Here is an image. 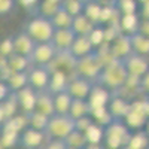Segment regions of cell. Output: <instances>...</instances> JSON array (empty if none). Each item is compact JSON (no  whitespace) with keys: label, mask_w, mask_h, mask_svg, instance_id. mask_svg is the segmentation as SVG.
Segmentation results:
<instances>
[{"label":"cell","mask_w":149,"mask_h":149,"mask_svg":"<svg viewBox=\"0 0 149 149\" xmlns=\"http://www.w3.org/2000/svg\"><path fill=\"white\" fill-rule=\"evenodd\" d=\"M8 85L10 86L12 91H19L24 86L30 85V79H29V72H14L10 76L6 79Z\"/></svg>","instance_id":"obj_28"},{"label":"cell","mask_w":149,"mask_h":149,"mask_svg":"<svg viewBox=\"0 0 149 149\" xmlns=\"http://www.w3.org/2000/svg\"><path fill=\"white\" fill-rule=\"evenodd\" d=\"M131 45H133V52H137L140 55H148L149 54V37L142 34L140 31H136L130 34Z\"/></svg>","instance_id":"obj_27"},{"label":"cell","mask_w":149,"mask_h":149,"mask_svg":"<svg viewBox=\"0 0 149 149\" xmlns=\"http://www.w3.org/2000/svg\"><path fill=\"white\" fill-rule=\"evenodd\" d=\"M91 52H94V43L91 42L90 36H76L72 48L69 49V54L74 58H82V57H86L90 55Z\"/></svg>","instance_id":"obj_16"},{"label":"cell","mask_w":149,"mask_h":149,"mask_svg":"<svg viewBox=\"0 0 149 149\" xmlns=\"http://www.w3.org/2000/svg\"><path fill=\"white\" fill-rule=\"evenodd\" d=\"M72 100H73V95L64 90V91H60L54 94V103H55V113H69L70 106H72Z\"/></svg>","instance_id":"obj_24"},{"label":"cell","mask_w":149,"mask_h":149,"mask_svg":"<svg viewBox=\"0 0 149 149\" xmlns=\"http://www.w3.org/2000/svg\"><path fill=\"white\" fill-rule=\"evenodd\" d=\"M139 31L145 36L149 37V19H143L140 21V26H139Z\"/></svg>","instance_id":"obj_46"},{"label":"cell","mask_w":149,"mask_h":149,"mask_svg":"<svg viewBox=\"0 0 149 149\" xmlns=\"http://www.w3.org/2000/svg\"><path fill=\"white\" fill-rule=\"evenodd\" d=\"M40 113H45L48 116L55 115V103H54V94L49 90H42L37 91V102H36V109Z\"/></svg>","instance_id":"obj_17"},{"label":"cell","mask_w":149,"mask_h":149,"mask_svg":"<svg viewBox=\"0 0 149 149\" xmlns=\"http://www.w3.org/2000/svg\"><path fill=\"white\" fill-rule=\"evenodd\" d=\"M91 110L93 109H91V104L88 102V98H76V97H73L69 115L76 121V119H79L82 116L91 115Z\"/></svg>","instance_id":"obj_22"},{"label":"cell","mask_w":149,"mask_h":149,"mask_svg":"<svg viewBox=\"0 0 149 149\" xmlns=\"http://www.w3.org/2000/svg\"><path fill=\"white\" fill-rule=\"evenodd\" d=\"M107 107H109L110 113L113 115L115 119H124L128 115V112L131 109V103H128L127 100H124L121 97H112V100L109 102Z\"/></svg>","instance_id":"obj_21"},{"label":"cell","mask_w":149,"mask_h":149,"mask_svg":"<svg viewBox=\"0 0 149 149\" xmlns=\"http://www.w3.org/2000/svg\"><path fill=\"white\" fill-rule=\"evenodd\" d=\"M94 122V118L91 115H86V116H82L79 119H76V130H81V131H85L88 128L91 124Z\"/></svg>","instance_id":"obj_43"},{"label":"cell","mask_w":149,"mask_h":149,"mask_svg":"<svg viewBox=\"0 0 149 149\" xmlns=\"http://www.w3.org/2000/svg\"><path fill=\"white\" fill-rule=\"evenodd\" d=\"M146 131H148V134H149V121H148V124H146Z\"/></svg>","instance_id":"obj_51"},{"label":"cell","mask_w":149,"mask_h":149,"mask_svg":"<svg viewBox=\"0 0 149 149\" xmlns=\"http://www.w3.org/2000/svg\"><path fill=\"white\" fill-rule=\"evenodd\" d=\"M85 149H102V148H100V145H91V143H88V146H86Z\"/></svg>","instance_id":"obj_48"},{"label":"cell","mask_w":149,"mask_h":149,"mask_svg":"<svg viewBox=\"0 0 149 149\" xmlns=\"http://www.w3.org/2000/svg\"><path fill=\"white\" fill-rule=\"evenodd\" d=\"M93 82L90 79H86L84 76H73L70 81H69V85H67V91L76 98H88L91 90H93Z\"/></svg>","instance_id":"obj_10"},{"label":"cell","mask_w":149,"mask_h":149,"mask_svg":"<svg viewBox=\"0 0 149 149\" xmlns=\"http://www.w3.org/2000/svg\"><path fill=\"white\" fill-rule=\"evenodd\" d=\"M17 98H18V104L22 109L24 113H29L36 109V102H37V90L33 88L31 85L24 86L22 90L15 91Z\"/></svg>","instance_id":"obj_13"},{"label":"cell","mask_w":149,"mask_h":149,"mask_svg":"<svg viewBox=\"0 0 149 149\" xmlns=\"http://www.w3.org/2000/svg\"><path fill=\"white\" fill-rule=\"evenodd\" d=\"M29 79H30V85L37 91L48 90L49 81H51V73H49L46 66H36L29 70Z\"/></svg>","instance_id":"obj_11"},{"label":"cell","mask_w":149,"mask_h":149,"mask_svg":"<svg viewBox=\"0 0 149 149\" xmlns=\"http://www.w3.org/2000/svg\"><path fill=\"white\" fill-rule=\"evenodd\" d=\"M84 133L86 136L88 143H91V145H100V142L104 139V127L100 125V124H97L95 121Z\"/></svg>","instance_id":"obj_30"},{"label":"cell","mask_w":149,"mask_h":149,"mask_svg":"<svg viewBox=\"0 0 149 149\" xmlns=\"http://www.w3.org/2000/svg\"><path fill=\"white\" fill-rule=\"evenodd\" d=\"M61 6H63L69 14H72L73 17H76V15H79V14L84 12L85 3L81 2V0H63V2H61Z\"/></svg>","instance_id":"obj_39"},{"label":"cell","mask_w":149,"mask_h":149,"mask_svg":"<svg viewBox=\"0 0 149 149\" xmlns=\"http://www.w3.org/2000/svg\"><path fill=\"white\" fill-rule=\"evenodd\" d=\"M15 54V46H14V37H6L2 40L0 45V55L2 57H10Z\"/></svg>","instance_id":"obj_41"},{"label":"cell","mask_w":149,"mask_h":149,"mask_svg":"<svg viewBox=\"0 0 149 149\" xmlns=\"http://www.w3.org/2000/svg\"><path fill=\"white\" fill-rule=\"evenodd\" d=\"M139 88H140L145 94H148V95H149V72H148V73H145L143 76L140 78Z\"/></svg>","instance_id":"obj_45"},{"label":"cell","mask_w":149,"mask_h":149,"mask_svg":"<svg viewBox=\"0 0 149 149\" xmlns=\"http://www.w3.org/2000/svg\"><path fill=\"white\" fill-rule=\"evenodd\" d=\"M119 149H133L130 145H125V146H122V148H119Z\"/></svg>","instance_id":"obj_50"},{"label":"cell","mask_w":149,"mask_h":149,"mask_svg":"<svg viewBox=\"0 0 149 149\" xmlns=\"http://www.w3.org/2000/svg\"><path fill=\"white\" fill-rule=\"evenodd\" d=\"M125 124L131 128H136V130H142V127H145L148 121H149V116L146 113V104H145V100H137L131 103V109L128 112V115L124 118Z\"/></svg>","instance_id":"obj_7"},{"label":"cell","mask_w":149,"mask_h":149,"mask_svg":"<svg viewBox=\"0 0 149 149\" xmlns=\"http://www.w3.org/2000/svg\"><path fill=\"white\" fill-rule=\"evenodd\" d=\"M36 40L33 39V37L24 30L21 33H18L15 37H14V46H15V52L17 54H21V55H27L30 57L33 49L36 46Z\"/></svg>","instance_id":"obj_18"},{"label":"cell","mask_w":149,"mask_h":149,"mask_svg":"<svg viewBox=\"0 0 149 149\" xmlns=\"http://www.w3.org/2000/svg\"><path fill=\"white\" fill-rule=\"evenodd\" d=\"M58 55V49L52 42H37L30 55L31 63L36 66H49Z\"/></svg>","instance_id":"obj_6"},{"label":"cell","mask_w":149,"mask_h":149,"mask_svg":"<svg viewBox=\"0 0 149 149\" xmlns=\"http://www.w3.org/2000/svg\"><path fill=\"white\" fill-rule=\"evenodd\" d=\"M97 24L93 22L88 17H86L84 12L79 15H76L73 18V24H72V29L74 30V33H76L78 36H90L91 31L95 29Z\"/></svg>","instance_id":"obj_20"},{"label":"cell","mask_w":149,"mask_h":149,"mask_svg":"<svg viewBox=\"0 0 149 149\" xmlns=\"http://www.w3.org/2000/svg\"><path fill=\"white\" fill-rule=\"evenodd\" d=\"M43 149H69L64 139H49Z\"/></svg>","instance_id":"obj_42"},{"label":"cell","mask_w":149,"mask_h":149,"mask_svg":"<svg viewBox=\"0 0 149 149\" xmlns=\"http://www.w3.org/2000/svg\"><path fill=\"white\" fill-rule=\"evenodd\" d=\"M46 137V133L36 130L33 127H26L21 131V137H19V145L26 149H39L42 148L43 142Z\"/></svg>","instance_id":"obj_9"},{"label":"cell","mask_w":149,"mask_h":149,"mask_svg":"<svg viewBox=\"0 0 149 149\" xmlns=\"http://www.w3.org/2000/svg\"><path fill=\"white\" fill-rule=\"evenodd\" d=\"M145 104H146V113L149 116V98H146V100H145Z\"/></svg>","instance_id":"obj_49"},{"label":"cell","mask_w":149,"mask_h":149,"mask_svg":"<svg viewBox=\"0 0 149 149\" xmlns=\"http://www.w3.org/2000/svg\"><path fill=\"white\" fill-rule=\"evenodd\" d=\"M122 61L127 67L128 74L133 76V78H142L145 73L149 72V61L146 60V55H140L137 52H131Z\"/></svg>","instance_id":"obj_8"},{"label":"cell","mask_w":149,"mask_h":149,"mask_svg":"<svg viewBox=\"0 0 149 149\" xmlns=\"http://www.w3.org/2000/svg\"><path fill=\"white\" fill-rule=\"evenodd\" d=\"M140 21L136 14H127V15H121L119 17V29L121 33L125 34H133L136 31H139Z\"/></svg>","instance_id":"obj_25"},{"label":"cell","mask_w":149,"mask_h":149,"mask_svg":"<svg viewBox=\"0 0 149 149\" xmlns=\"http://www.w3.org/2000/svg\"><path fill=\"white\" fill-rule=\"evenodd\" d=\"M110 52L113 55V58H119V60H124L125 57H128L133 52V45H131L130 34L121 33L116 39L110 43Z\"/></svg>","instance_id":"obj_14"},{"label":"cell","mask_w":149,"mask_h":149,"mask_svg":"<svg viewBox=\"0 0 149 149\" xmlns=\"http://www.w3.org/2000/svg\"><path fill=\"white\" fill-rule=\"evenodd\" d=\"M128 145L133 148V149H146L148 145H149V134L148 131H137L136 134H133L130 137V142Z\"/></svg>","instance_id":"obj_37"},{"label":"cell","mask_w":149,"mask_h":149,"mask_svg":"<svg viewBox=\"0 0 149 149\" xmlns=\"http://www.w3.org/2000/svg\"><path fill=\"white\" fill-rule=\"evenodd\" d=\"M26 31L36 42H52L55 26L51 18H48L45 15H37L31 21H29Z\"/></svg>","instance_id":"obj_4"},{"label":"cell","mask_w":149,"mask_h":149,"mask_svg":"<svg viewBox=\"0 0 149 149\" xmlns=\"http://www.w3.org/2000/svg\"><path fill=\"white\" fill-rule=\"evenodd\" d=\"M76 33L72 27L67 29H55L54 37H52V43L58 49V52H69V49L72 48L74 39H76Z\"/></svg>","instance_id":"obj_12"},{"label":"cell","mask_w":149,"mask_h":149,"mask_svg":"<svg viewBox=\"0 0 149 149\" xmlns=\"http://www.w3.org/2000/svg\"><path fill=\"white\" fill-rule=\"evenodd\" d=\"M19 137H21V133L10 131V130H2V140H0L2 149H9L15 145H19Z\"/></svg>","instance_id":"obj_36"},{"label":"cell","mask_w":149,"mask_h":149,"mask_svg":"<svg viewBox=\"0 0 149 149\" xmlns=\"http://www.w3.org/2000/svg\"><path fill=\"white\" fill-rule=\"evenodd\" d=\"M91 116L94 118V121H95L97 124H100V125H103V127H107L109 124L115 119L113 115L110 113V110H109L107 106H106V107L93 109V110H91Z\"/></svg>","instance_id":"obj_34"},{"label":"cell","mask_w":149,"mask_h":149,"mask_svg":"<svg viewBox=\"0 0 149 149\" xmlns=\"http://www.w3.org/2000/svg\"><path fill=\"white\" fill-rule=\"evenodd\" d=\"M61 2H63V0H42L40 5L37 6V9H39L40 15H45L48 18H51L61 8Z\"/></svg>","instance_id":"obj_35"},{"label":"cell","mask_w":149,"mask_h":149,"mask_svg":"<svg viewBox=\"0 0 149 149\" xmlns=\"http://www.w3.org/2000/svg\"><path fill=\"white\" fill-rule=\"evenodd\" d=\"M73 15L69 14V12L61 6L55 14L51 17L52 22H54V26L55 29H67V27H72V24H73Z\"/></svg>","instance_id":"obj_29"},{"label":"cell","mask_w":149,"mask_h":149,"mask_svg":"<svg viewBox=\"0 0 149 149\" xmlns=\"http://www.w3.org/2000/svg\"><path fill=\"white\" fill-rule=\"evenodd\" d=\"M112 91L103 85H94L93 90L88 95V102L91 104V109H97V107H106L109 104V102L112 100Z\"/></svg>","instance_id":"obj_15"},{"label":"cell","mask_w":149,"mask_h":149,"mask_svg":"<svg viewBox=\"0 0 149 149\" xmlns=\"http://www.w3.org/2000/svg\"><path fill=\"white\" fill-rule=\"evenodd\" d=\"M142 17L143 19H149V0L142 5Z\"/></svg>","instance_id":"obj_47"},{"label":"cell","mask_w":149,"mask_h":149,"mask_svg":"<svg viewBox=\"0 0 149 149\" xmlns=\"http://www.w3.org/2000/svg\"><path fill=\"white\" fill-rule=\"evenodd\" d=\"M90 39L91 42L94 43V46H102L106 43V30L103 26H100V24H97L95 29L91 31L90 34Z\"/></svg>","instance_id":"obj_40"},{"label":"cell","mask_w":149,"mask_h":149,"mask_svg":"<svg viewBox=\"0 0 149 149\" xmlns=\"http://www.w3.org/2000/svg\"><path fill=\"white\" fill-rule=\"evenodd\" d=\"M27 118H29V125L30 127H33L36 130H40V131H45L51 116L40 113V112H37V110H33V112H29L27 113Z\"/></svg>","instance_id":"obj_31"},{"label":"cell","mask_w":149,"mask_h":149,"mask_svg":"<svg viewBox=\"0 0 149 149\" xmlns=\"http://www.w3.org/2000/svg\"><path fill=\"white\" fill-rule=\"evenodd\" d=\"M130 137L128 125L124 119H113L107 127H104V142L109 149H119L128 145Z\"/></svg>","instance_id":"obj_2"},{"label":"cell","mask_w":149,"mask_h":149,"mask_svg":"<svg viewBox=\"0 0 149 149\" xmlns=\"http://www.w3.org/2000/svg\"><path fill=\"white\" fill-rule=\"evenodd\" d=\"M74 130H76V121L69 113H55L49 118L45 133L48 139H66Z\"/></svg>","instance_id":"obj_3"},{"label":"cell","mask_w":149,"mask_h":149,"mask_svg":"<svg viewBox=\"0 0 149 149\" xmlns=\"http://www.w3.org/2000/svg\"><path fill=\"white\" fill-rule=\"evenodd\" d=\"M69 148H74V149H85L88 146V140L84 131L81 130H74L73 133H70L67 137L64 139Z\"/></svg>","instance_id":"obj_32"},{"label":"cell","mask_w":149,"mask_h":149,"mask_svg":"<svg viewBox=\"0 0 149 149\" xmlns=\"http://www.w3.org/2000/svg\"><path fill=\"white\" fill-rule=\"evenodd\" d=\"M18 98H17V94L15 91H12L10 95L8 98H5V100L0 103V122H5L8 119H10L12 116H15L17 113V107H18Z\"/></svg>","instance_id":"obj_19"},{"label":"cell","mask_w":149,"mask_h":149,"mask_svg":"<svg viewBox=\"0 0 149 149\" xmlns=\"http://www.w3.org/2000/svg\"><path fill=\"white\" fill-rule=\"evenodd\" d=\"M69 78L64 70H52L51 72V81H49V91H51L52 94L55 93H60V91H64L67 90V85H69Z\"/></svg>","instance_id":"obj_23"},{"label":"cell","mask_w":149,"mask_h":149,"mask_svg":"<svg viewBox=\"0 0 149 149\" xmlns=\"http://www.w3.org/2000/svg\"><path fill=\"white\" fill-rule=\"evenodd\" d=\"M104 67V63L103 60L100 58L98 52H91L90 55L86 57H82V58H78L74 61V72L79 76H84L90 81H97V78L100 76V73Z\"/></svg>","instance_id":"obj_5"},{"label":"cell","mask_w":149,"mask_h":149,"mask_svg":"<svg viewBox=\"0 0 149 149\" xmlns=\"http://www.w3.org/2000/svg\"><path fill=\"white\" fill-rule=\"evenodd\" d=\"M130 74L127 72V67L124 61L119 58H112L109 63L104 64L100 76L97 78V82L109 88L110 91H118L122 90L127 85Z\"/></svg>","instance_id":"obj_1"},{"label":"cell","mask_w":149,"mask_h":149,"mask_svg":"<svg viewBox=\"0 0 149 149\" xmlns=\"http://www.w3.org/2000/svg\"><path fill=\"white\" fill-rule=\"evenodd\" d=\"M81 2H84V3H88V2H93V0H81Z\"/></svg>","instance_id":"obj_52"},{"label":"cell","mask_w":149,"mask_h":149,"mask_svg":"<svg viewBox=\"0 0 149 149\" xmlns=\"http://www.w3.org/2000/svg\"><path fill=\"white\" fill-rule=\"evenodd\" d=\"M139 2H140V3L143 5V3H146V2H148V0H139Z\"/></svg>","instance_id":"obj_53"},{"label":"cell","mask_w":149,"mask_h":149,"mask_svg":"<svg viewBox=\"0 0 149 149\" xmlns=\"http://www.w3.org/2000/svg\"><path fill=\"white\" fill-rule=\"evenodd\" d=\"M8 58V66L12 72H27L29 66L33 64L31 63V58L27 55H21V54H12Z\"/></svg>","instance_id":"obj_26"},{"label":"cell","mask_w":149,"mask_h":149,"mask_svg":"<svg viewBox=\"0 0 149 149\" xmlns=\"http://www.w3.org/2000/svg\"><path fill=\"white\" fill-rule=\"evenodd\" d=\"M14 5H15V0H0V14L2 15L9 14L14 9Z\"/></svg>","instance_id":"obj_44"},{"label":"cell","mask_w":149,"mask_h":149,"mask_svg":"<svg viewBox=\"0 0 149 149\" xmlns=\"http://www.w3.org/2000/svg\"><path fill=\"white\" fill-rule=\"evenodd\" d=\"M113 2H115V0H113Z\"/></svg>","instance_id":"obj_54"},{"label":"cell","mask_w":149,"mask_h":149,"mask_svg":"<svg viewBox=\"0 0 149 149\" xmlns=\"http://www.w3.org/2000/svg\"><path fill=\"white\" fill-rule=\"evenodd\" d=\"M102 10H103V6L100 3H97V0L85 3L84 6V14L95 24H100L102 21Z\"/></svg>","instance_id":"obj_33"},{"label":"cell","mask_w":149,"mask_h":149,"mask_svg":"<svg viewBox=\"0 0 149 149\" xmlns=\"http://www.w3.org/2000/svg\"><path fill=\"white\" fill-rule=\"evenodd\" d=\"M137 2L139 0H115V6L119 10L121 15H127V14H136L137 10Z\"/></svg>","instance_id":"obj_38"}]
</instances>
